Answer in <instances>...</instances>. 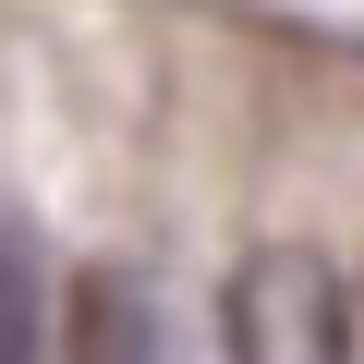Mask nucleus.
I'll list each match as a JSON object with an SVG mask.
<instances>
[{
	"instance_id": "nucleus-1",
	"label": "nucleus",
	"mask_w": 364,
	"mask_h": 364,
	"mask_svg": "<svg viewBox=\"0 0 364 364\" xmlns=\"http://www.w3.org/2000/svg\"><path fill=\"white\" fill-rule=\"evenodd\" d=\"M219 304H231V364H352L340 267L316 243H255Z\"/></svg>"
},
{
	"instance_id": "nucleus-2",
	"label": "nucleus",
	"mask_w": 364,
	"mask_h": 364,
	"mask_svg": "<svg viewBox=\"0 0 364 364\" xmlns=\"http://www.w3.org/2000/svg\"><path fill=\"white\" fill-rule=\"evenodd\" d=\"M61 364H195L170 328V304L134 279V267H85L73 279V352Z\"/></svg>"
},
{
	"instance_id": "nucleus-3",
	"label": "nucleus",
	"mask_w": 364,
	"mask_h": 364,
	"mask_svg": "<svg viewBox=\"0 0 364 364\" xmlns=\"http://www.w3.org/2000/svg\"><path fill=\"white\" fill-rule=\"evenodd\" d=\"M0 364H49V304H37V255L0 219Z\"/></svg>"
}]
</instances>
